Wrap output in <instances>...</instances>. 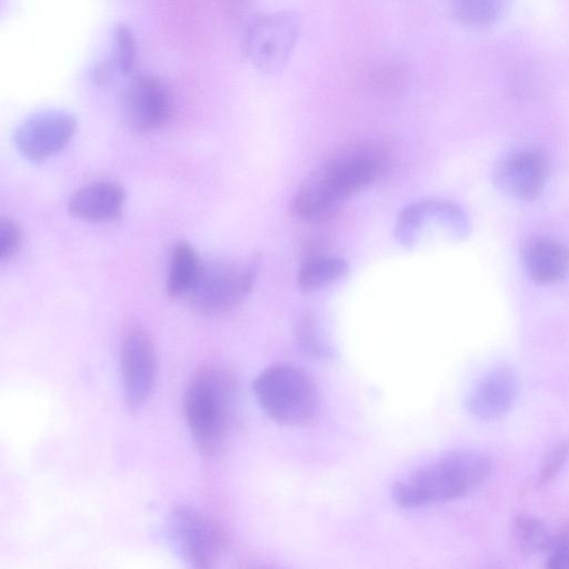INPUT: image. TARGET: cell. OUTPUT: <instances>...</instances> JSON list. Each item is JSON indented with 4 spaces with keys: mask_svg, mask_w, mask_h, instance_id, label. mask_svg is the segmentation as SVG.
<instances>
[{
    "mask_svg": "<svg viewBox=\"0 0 569 569\" xmlns=\"http://www.w3.org/2000/svg\"><path fill=\"white\" fill-rule=\"evenodd\" d=\"M491 461L476 450L447 452L399 480L393 500L402 508L433 506L460 498L480 486L491 472Z\"/></svg>",
    "mask_w": 569,
    "mask_h": 569,
    "instance_id": "cell-1",
    "label": "cell"
},
{
    "mask_svg": "<svg viewBox=\"0 0 569 569\" xmlns=\"http://www.w3.org/2000/svg\"><path fill=\"white\" fill-rule=\"evenodd\" d=\"M237 403V388L224 369L207 367L189 382L182 409L192 440L199 451L213 456L231 431Z\"/></svg>",
    "mask_w": 569,
    "mask_h": 569,
    "instance_id": "cell-2",
    "label": "cell"
},
{
    "mask_svg": "<svg viewBox=\"0 0 569 569\" xmlns=\"http://www.w3.org/2000/svg\"><path fill=\"white\" fill-rule=\"evenodd\" d=\"M377 169V163L362 154L329 160L299 186L292 199V208L306 220L323 219L347 198L371 184Z\"/></svg>",
    "mask_w": 569,
    "mask_h": 569,
    "instance_id": "cell-3",
    "label": "cell"
},
{
    "mask_svg": "<svg viewBox=\"0 0 569 569\" xmlns=\"http://www.w3.org/2000/svg\"><path fill=\"white\" fill-rule=\"evenodd\" d=\"M253 395L262 410L287 426L309 423L319 407V396L311 378L290 365H273L253 380Z\"/></svg>",
    "mask_w": 569,
    "mask_h": 569,
    "instance_id": "cell-4",
    "label": "cell"
},
{
    "mask_svg": "<svg viewBox=\"0 0 569 569\" xmlns=\"http://www.w3.org/2000/svg\"><path fill=\"white\" fill-rule=\"evenodd\" d=\"M301 27V18L292 10L256 14L242 32L241 51L260 72L279 73L292 56Z\"/></svg>",
    "mask_w": 569,
    "mask_h": 569,
    "instance_id": "cell-5",
    "label": "cell"
},
{
    "mask_svg": "<svg viewBox=\"0 0 569 569\" xmlns=\"http://www.w3.org/2000/svg\"><path fill=\"white\" fill-rule=\"evenodd\" d=\"M256 274L254 258L201 262L198 276L184 298L200 313L220 315L237 307L250 293Z\"/></svg>",
    "mask_w": 569,
    "mask_h": 569,
    "instance_id": "cell-6",
    "label": "cell"
},
{
    "mask_svg": "<svg viewBox=\"0 0 569 569\" xmlns=\"http://www.w3.org/2000/svg\"><path fill=\"white\" fill-rule=\"evenodd\" d=\"M469 232L463 209L447 199L423 198L406 206L397 216L395 236L408 248L456 242Z\"/></svg>",
    "mask_w": 569,
    "mask_h": 569,
    "instance_id": "cell-7",
    "label": "cell"
},
{
    "mask_svg": "<svg viewBox=\"0 0 569 569\" xmlns=\"http://www.w3.org/2000/svg\"><path fill=\"white\" fill-rule=\"evenodd\" d=\"M550 170L547 152L528 144L510 149L493 166L492 181L497 190L517 200H531L543 190Z\"/></svg>",
    "mask_w": 569,
    "mask_h": 569,
    "instance_id": "cell-8",
    "label": "cell"
},
{
    "mask_svg": "<svg viewBox=\"0 0 569 569\" xmlns=\"http://www.w3.org/2000/svg\"><path fill=\"white\" fill-rule=\"evenodd\" d=\"M172 109L171 91L153 74L132 76L120 96L121 116L126 124L138 132L161 128L170 119Z\"/></svg>",
    "mask_w": 569,
    "mask_h": 569,
    "instance_id": "cell-9",
    "label": "cell"
},
{
    "mask_svg": "<svg viewBox=\"0 0 569 569\" xmlns=\"http://www.w3.org/2000/svg\"><path fill=\"white\" fill-rule=\"evenodd\" d=\"M171 532L182 558L197 568H210L226 547L221 528L203 512L177 507L171 516Z\"/></svg>",
    "mask_w": 569,
    "mask_h": 569,
    "instance_id": "cell-10",
    "label": "cell"
},
{
    "mask_svg": "<svg viewBox=\"0 0 569 569\" xmlns=\"http://www.w3.org/2000/svg\"><path fill=\"white\" fill-rule=\"evenodd\" d=\"M77 126L76 117L69 111H40L17 128L14 143L26 159L41 162L66 148L74 136Z\"/></svg>",
    "mask_w": 569,
    "mask_h": 569,
    "instance_id": "cell-11",
    "label": "cell"
},
{
    "mask_svg": "<svg viewBox=\"0 0 569 569\" xmlns=\"http://www.w3.org/2000/svg\"><path fill=\"white\" fill-rule=\"evenodd\" d=\"M122 393L130 409L142 406L150 397L157 377V355L152 340L142 329L132 327L120 347Z\"/></svg>",
    "mask_w": 569,
    "mask_h": 569,
    "instance_id": "cell-12",
    "label": "cell"
},
{
    "mask_svg": "<svg viewBox=\"0 0 569 569\" xmlns=\"http://www.w3.org/2000/svg\"><path fill=\"white\" fill-rule=\"evenodd\" d=\"M519 392L516 372L506 366L487 373L466 399L467 410L481 420L502 417L513 406Z\"/></svg>",
    "mask_w": 569,
    "mask_h": 569,
    "instance_id": "cell-13",
    "label": "cell"
},
{
    "mask_svg": "<svg viewBox=\"0 0 569 569\" xmlns=\"http://www.w3.org/2000/svg\"><path fill=\"white\" fill-rule=\"evenodd\" d=\"M520 257L526 273L538 284L559 282L569 272V248L549 236L527 238Z\"/></svg>",
    "mask_w": 569,
    "mask_h": 569,
    "instance_id": "cell-14",
    "label": "cell"
},
{
    "mask_svg": "<svg viewBox=\"0 0 569 569\" xmlns=\"http://www.w3.org/2000/svg\"><path fill=\"white\" fill-rule=\"evenodd\" d=\"M126 202L123 188L111 181H96L79 188L70 197V213L89 222H107L121 216Z\"/></svg>",
    "mask_w": 569,
    "mask_h": 569,
    "instance_id": "cell-15",
    "label": "cell"
},
{
    "mask_svg": "<svg viewBox=\"0 0 569 569\" xmlns=\"http://www.w3.org/2000/svg\"><path fill=\"white\" fill-rule=\"evenodd\" d=\"M137 53V41L131 29L124 23L116 24L110 56L92 69V81L98 86H108L117 74L130 76L136 67Z\"/></svg>",
    "mask_w": 569,
    "mask_h": 569,
    "instance_id": "cell-16",
    "label": "cell"
},
{
    "mask_svg": "<svg viewBox=\"0 0 569 569\" xmlns=\"http://www.w3.org/2000/svg\"><path fill=\"white\" fill-rule=\"evenodd\" d=\"M201 261L193 247L186 241L178 242L170 257L166 281L167 295L170 298H184L198 276Z\"/></svg>",
    "mask_w": 569,
    "mask_h": 569,
    "instance_id": "cell-17",
    "label": "cell"
},
{
    "mask_svg": "<svg viewBox=\"0 0 569 569\" xmlns=\"http://www.w3.org/2000/svg\"><path fill=\"white\" fill-rule=\"evenodd\" d=\"M349 271L348 262L339 257H318L307 260L297 273V287L310 293L342 279Z\"/></svg>",
    "mask_w": 569,
    "mask_h": 569,
    "instance_id": "cell-18",
    "label": "cell"
},
{
    "mask_svg": "<svg viewBox=\"0 0 569 569\" xmlns=\"http://www.w3.org/2000/svg\"><path fill=\"white\" fill-rule=\"evenodd\" d=\"M511 0H451L452 16L461 26L485 29L496 24Z\"/></svg>",
    "mask_w": 569,
    "mask_h": 569,
    "instance_id": "cell-19",
    "label": "cell"
},
{
    "mask_svg": "<svg viewBox=\"0 0 569 569\" xmlns=\"http://www.w3.org/2000/svg\"><path fill=\"white\" fill-rule=\"evenodd\" d=\"M513 536L519 549L526 555L546 551L551 539L543 522L531 516L517 517Z\"/></svg>",
    "mask_w": 569,
    "mask_h": 569,
    "instance_id": "cell-20",
    "label": "cell"
},
{
    "mask_svg": "<svg viewBox=\"0 0 569 569\" xmlns=\"http://www.w3.org/2000/svg\"><path fill=\"white\" fill-rule=\"evenodd\" d=\"M296 338L300 348L311 357L326 358L331 353L329 341L325 337L322 328L317 318L310 312H306L298 319Z\"/></svg>",
    "mask_w": 569,
    "mask_h": 569,
    "instance_id": "cell-21",
    "label": "cell"
},
{
    "mask_svg": "<svg viewBox=\"0 0 569 569\" xmlns=\"http://www.w3.org/2000/svg\"><path fill=\"white\" fill-rule=\"evenodd\" d=\"M546 552L549 568L569 569V527L551 536Z\"/></svg>",
    "mask_w": 569,
    "mask_h": 569,
    "instance_id": "cell-22",
    "label": "cell"
},
{
    "mask_svg": "<svg viewBox=\"0 0 569 569\" xmlns=\"http://www.w3.org/2000/svg\"><path fill=\"white\" fill-rule=\"evenodd\" d=\"M569 459V440L559 443L546 458L538 482L543 486L553 480Z\"/></svg>",
    "mask_w": 569,
    "mask_h": 569,
    "instance_id": "cell-23",
    "label": "cell"
},
{
    "mask_svg": "<svg viewBox=\"0 0 569 569\" xmlns=\"http://www.w3.org/2000/svg\"><path fill=\"white\" fill-rule=\"evenodd\" d=\"M21 243L20 228L10 219L2 218L0 222V258L10 259Z\"/></svg>",
    "mask_w": 569,
    "mask_h": 569,
    "instance_id": "cell-24",
    "label": "cell"
}]
</instances>
